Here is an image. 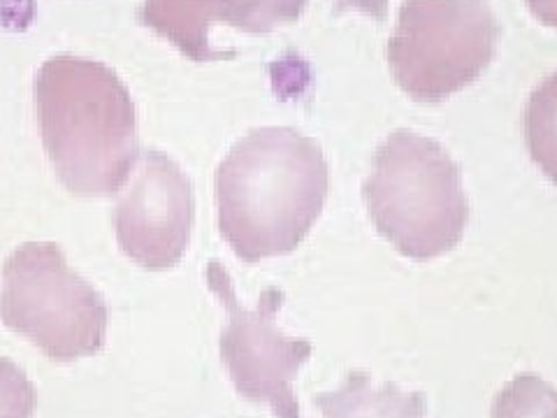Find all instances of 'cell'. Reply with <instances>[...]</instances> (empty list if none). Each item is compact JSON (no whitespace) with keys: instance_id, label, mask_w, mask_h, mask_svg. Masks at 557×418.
<instances>
[{"instance_id":"1","label":"cell","mask_w":557,"mask_h":418,"mask_svg":"<svg viewBox=\"0 0 557 418\" xmlns=\"http://www.w3.org/2000/svg\"><path fill=\"white\" fill-rule=\"evenodd\" d=\"M330 168L317 139L286 126L256 128L216 170L219 231L244 263L286 256L319 221Z\"/></svg>"},{"instance_id":"2","label":"cell","mask_w":557,"mask_h":418,"mask_svg":"<svg viewBox=\"0 0 557 418\" xmlns=\"http://www.w3.org/2000/svg\"><path fill=\"white\" fill-rule=\"evenodd\" d=\"M42 145L61 184L79 198L114 196L139 159L128 86L100 61L59 54L35 75Z\"/></svg>"},{"instance_id":"3","label":"cell","mask_w":557,"mask_h":418,"mask_svg":"<svg viewBox=\"0 0 557 418\" xmlns=\"http://www.w3.org/2000/svg\"><path fill=\"white\" fill-rule=\"evenodd\" d=\"M362 198L379 235L421 263L448 254L469 223L460 165L437 139L411 131L379 145Z\"/></svg>"},{"instance_id":"4","label":"cell","mask_w":557,"mask_h":418,"mask_svg":"<svg viewBox=\"0 0 557 418\" xmlns=\"http://www.w3.org/2000/svg\"><path fill=\"white\" fill-rule=\"evenodd\" d=\"M0 321L57 362L98 354L108 335L102 295L54 242H26L0 274Z\"/></svg>"},{"instance_id":"5","label":"cell","mask_w":557,"mask_h":418,"mask_svg":"<svg viewBox=\"0 0 557 418\" xmlns=\"http://www.w3.org/2000/svg\"><path fill=\"white\" fill-rule=\"evenodd\" d=\"M499 40L483 0H405L388 40L391 73L416 102H442L481 77Z\"/></svg>"},{"instance_id":"6","label":"cell","mask_w":557,"mask_h":418,"mask_svg":"<svg viewBox=\"0 0 557 418\" xmlns=\"http://www.w3.org/2000/svg\"><path fill=\"white\" fill-rule=\"evenodd\" d=\"M207 286L228 311L221 333V358L235 391L258 405H268L276 418H300L293 381L311 358L309 340H293L276 325L286 295L276 286L260 293L256 309L242 307L233 279L221 263L207 266Z\"/></svg>"},{"instance_id":"7","label":"cell","mask_w":557,"mask_h":418,"mask_svg":"<svg viewBox=\"0 0 557 418\" xmlns=\"http://www.w3.org/2000/svg\"><path fill=\"white\" fill-rule=\"evenodd\" d=\"M114 212L116 242L133 263L168 270L182 260L194 229V186L161 151H145L119 190Z\"/></svg>"},{"instance_id":"8","label":"cell","mask_w":557,"mask_h":418,"mask_svg":"<svg viewBox=\"0 0 557 418\" xmlns=\"http://www.w3.org/2000/svg\"><path fill=\"white\" fill-rule=\"evenodd\" d=\"M323 418H425V397L395 383H374L368 372H348L333 393L313 395Z\"/></svg>"},{"instance_id":"9","label":"cell","mask_w":557,"mask_h":418,"mask_svg":"<svg viewBox=\"0 0 557 418\" xmlns=\"http://www.w3.org/2000/svg\"><path fill=\"white\" fill-rule=\"evenodd\" d=\"M137 20L196 63L235 57V51H221L209 45L207 33L216 22L212 0H145Z\"/></svg>"},{"instance_id":"10","label":"cell","mask_w":557,"mask_h":418,"mask_svg":"<svg viewBox=\"0 0 557 418\" xmlns=\"http://www.w3.org/2000/svg\"><path fill=\"white\" fill-rule=\"evenodd\" d=\"M525 143L539 170L557 184V73L539 84L528 100Z\"/></svg>"},{"instance_id":"11","label":"cell","mask_w":557,"mask_h":418,"mask_svg":"<svg viewBox=\"0 0 557 418\" xmlns=\"http://www.w3.org/2000/svg\"><path fill=\"white\" fill-rule=\"evenodd\" d=\"M307 5L309 0H212L216 22L244 33H270L278 26L295 24Z\"/></svg>"},{"instance_id":"12","label":"cell","mask_w":557,"mask_h":418,"mask_svg":"<svg viewBox=\"0 0 557 418\" xmlns=\"http://www.w3.org/2000/svg\"><path fill=\"white\" fill-rule=\"evenodd\" d=\"M493 418H557V389L534 372L513 377L493 399Z\"/></svg>"},{"instance_id":"13","label":"cell","mask_w":557,"mask_h":418,"mask_svg":"<svg viewBox=\"0 0 557 418\" xmlns=\"http://www.w3.org/2000/svg\"><path fill=\"white\" fill-rule=\"evenodd\" d=\"M35 386L20 365L0 358V418H33Z\"/></svg>"},{"instance_id":"14","label":"cell","mask_w":557,"mask_h":418,"mask_svg":"<svg viewBox=\"0 0 557 418\" xmlns=\"http://www.w3.org/2000/svg\"><path fill=\"white\" fill-rule=\"evenodd\" d=\"M388 3H391V0H335L337 12L356 10L364 16H372V20H376V22H386Z\"/></svg>"},{"instance_id":"15","label":"cell","mask_w":557,"mask_h":418,"mask_svg":"<svg viewBox=\"0 0 557 418\" xmlns=\"http://www.w3.org/2000/svg\"><path fill=\"white\" fill-rule=\"evenodd\" d=\"M525 5L534 14V20L557 28V0H525Z\"/></svg>"}]
</instances>
